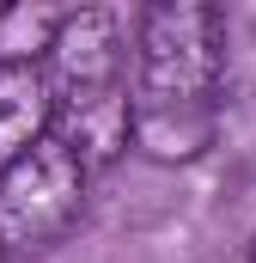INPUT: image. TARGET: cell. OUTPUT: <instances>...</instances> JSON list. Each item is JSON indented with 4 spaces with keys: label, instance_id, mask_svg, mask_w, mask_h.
I'll return each mask as SVG.
<instances>
[{
    "label": "cell",
    "instance_id": "cell-3",
    "mask_svg": "<svg viewBox=\"0 0 256 263\" xmlns=\"http://www.w3.org/2000/svg\"><path fill=\"white\" fill-rule=\"evenodd\" d=\"M43 80H49L55 104L128 86V37L116 25V12H104V6H67L61 31H55V49L43 55Z\"/></svg>",
    "mask_w": 256,
    "mask_h": 263
},
{
    "label": "cell",
    "instance_id": "cell-1",
    "mask_svg": "<svg viewBox=\"0 0 256 263\" xmlns=\"http://www.w3.org/2000/svg\"><path fill=\"white\" fill-rule=\"evenodd\" d=\"M220 80H226V12L214 0L140 6L128 104H214Z\"/></svg>",
    "mask_w": 256,
    "mask_h": 263
},
{
    "label": "cell",
    "instance_id": "cell-2",
    "mask_svg": "<svg viewBox=\"0 0 256 263\" xmlns=\"http://www.w3.org/2000/svg\"><path fill=\"white\" fill-rule=\"evenodd\" d=\"M86 172L67 159L55 141H37L25 159H12L0 172V251L6 257H31L61 245L86 208Z\"/></svg>",
    "mask_w": 256,
    "mask_h": 263
},
{
    "label": "cell",
    "instance_id": "cell-9",
    "mask_svg": "<svg viewBox=\"0 0 256 263\" xmlns=\"http://www.w3.org/2000/svg\"><path fill=\"white\" fill-rule=\"evenodd\" d=\"M0 263H6V251H0Z\"/></svg>",
    "mask_w": 256,
    "mask_h": 263
},
{
    "label": "cell",
    "instance_id": "cell-5",
    "mask_svg": "<svg viewBox=\"0 0 256 263\" xmlns=\"http://www.w3.org/2000/svg\"><path fill=\"white\" fill-rule=\"evenodd\" d=\"M220 141V104H134L128 153L153 165H189Z\"/></svg>",
    "mask_w": 256,
    "mask_h": 263
},
{
    "label": "cell",
    "instance_id": "cell-4",
    "mask_svg": "<svg viewBox=\"0 0 256 263\" xmlns=\"http://www.w3.org/2000/svg\"><path fill=\"white\" fill-rule=\"evenodd\" d=\"M128 129H134L128 86L92 92V98H61L55 117H49V141L61 147L86 178H92V172H110V165L128 153Z\"/></svg>",
    "mask_w": 256,
    "mask_h": 263
},
{
    "label": "cell",
    "instance_id": "cell-6",
    "mask_svg": "<svg viewBox=\"0 0 256 263\" xmlns=\"http://www.w3.org/2000/svg\"><path fill=\"white\" fill-rule=\"evenodd\" d=\"M49 117H55V98L43 67H0V172L25 159L37 141H49Z\"/></svg>",
    "mask_w": 256,
    "mask_h": 263
},
{
    "label": "cell",
    "instance_id": "cell-8",
    "mask_svg": "<svg viewBox=\"0 0 256 263\" xmlns=\"http://www.w3.org/2000/svg\"><path fill=\"white\" fill-rule=\"evenodd\" d=\"M250 263H256V239H250Z\"/></svg>",
    "mask_w": 256,
    "mask_h": 263
},
{
    "label": "cell",
    "instance_id": "cell-7",
    "mask_svg": "<svg viewBox=\"0 0 256 263\" xmlns=\"http://www.w3.org/2000/svg\"><path fill=\"white\" fill-rule=\"evenodd\" d=\"M61 18L67 6H49V0H6L0 6V67H43Z\"/></svg>",
    "mask_w": 256,
    "mask_h": 263
}]
</instances>
